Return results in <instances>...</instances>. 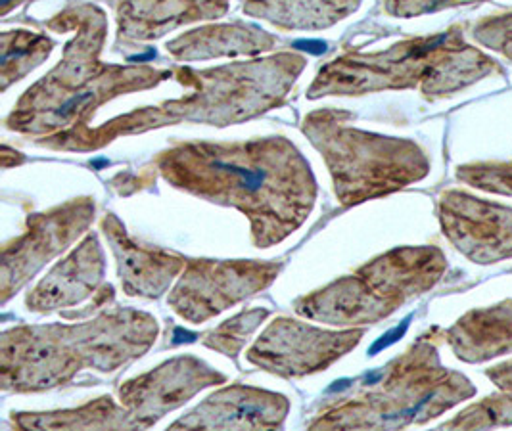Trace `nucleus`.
<instances>
[{"label":"nucleus","instance_id":"9","mask_svg":"<svg viewBox=\"0 0 512 431\" xmlns=\"http://www.w3.org/2000/svg\"><path fill=\"white\" fill-rule=\"evenodd\" d=\"M254 31L231 29V27L202 29V33L181 37L179 41L167 46V50H171L181 58H206V56H219V54L257 52L271 45V37L263 33H254Z\"/></svg>","mask_w":512,"mask_h":431},{"label":"nucleus","instance_id":"8","mask_svg":"<svg viewBox=\"0 0 512 431\" xmlns=\"http://www.w3.org/2000/svg\"><path fill=\"white\" fill-rule=\"evenodd\" d=\"M227 0H137L121 10V31L133 37H156L175 23L211 18L225 12Z\"/></svg>","mask_w":512,"mask_h":431},{"label":"nucleus","instance_id":"1","mask_svg":"<svg viewBox=\"0 0 512 431\" xmlns=\"http://www.w3.org/2000/svg\"><path fill=\"white\" fill-rule=\"evenodd\" d=\"M167 181L236 205L254 225L259 246L280 242L307 217L315 184L302 156L286 140L248 144H183L162 158Z\"/></svg>","mask_w":512,"mask_h":431},{"label":"nucleus","instance_id":"2","mask_svg":"<svg viewBox=\"0 0 512 431\" xmlns=\"http://www.w3.org/2000/svg\"><path fill=\"white\" fill-rule=\"evenodd\" d=\"M336 121H309L313 142L325 152L328 165L334 173L336 192L344 202H359L371 194L399 186L394 175L380 171V161L413 158L403 156L396 142L367 137L353 131H342Z\"/></svg>","mask_w":512,"mask_h":431},{"label":"nucleus","instance_id":"6","mask_svg":"<svg viewBox=\"0 0 512 431\" xmlns=\"http://www.w3.org/2000/svg\"><path fill=\"white\" fill-rule=\"evenodd\" d=\"M286 403L282 397L256 389H227L210 397L208 403L192 412V418L175 426L202 428H271L284 418Z\"/></svg>","mask_w":512,"mask_h":431},{"label":"nucleus","instance_id":"5","mask_svg":"<svg viewBox=\"0 0 512 431\" xmlns=\"http://www.w3.org/2000/svg\"><path fill=\"white\" fill-rule=\"evenodd\" d=\"M213 380H219V376L206 366L181 359L123 387L121 399L129 405L135 424H139V418H146V424H150L154 414L162 416L165 410L179 407L192 393L210 386Z\"/></svg>","mask_w":512,"mask_h":431},{"label":"nucleus","instance_id":"7","mask_svg":"<svg viewBox=\"0 0 512 431\" xmlns=\"http://www.w3.org/2000/svg\"><path fill=\"white\" fill-rule=\"evenodd\" d=\"M91 211H83L81 207L70 213H58L43 217L41 232H31L25 240L18 244V250L14 253V259H4V267L14 263V271L4 274V288L14 280L18 286L24 282L29 274L35 273L50 255L56 251L64 250L75 234L81 232V228L89 223Z\"/></svg>","mask_w":512,"mask_h":431},{"label":"nucleus","instance_id":"12","mask_svg":"<svg viewBox=\"0 0 512 431\" xmlns=\"http://www.w3.org/2000/svg\"><path fill=\"white\" fill-rule=\"evenodd\" d=\"M263 317H265V311H256V313H248V315L236 318L233 322H229L227 326H223L217 334H213L217 338V343H211V345L213 347L217 345V347L233 353V341H236V347H240V343L256 328Z\"/></svg>","mask_w":512,"mask_h":431},{"label":"nucleus","instance_id":"11","mask_svg":"<svg viewBox=\"0 0 512 431\" xmlns=\"http://www.w3.org/2000/svg\"><path fill=\"white\" fill-rule=\"evenodd\" d=\"M14 41H16L14 50L10 46H4L2 66H4V69H8L14 64L16 66L14 77L18 79L24 71L33 68L35 64H39V60L43 56H47L50 43L45 37H37V35H29V33L14 35Z\"/></svg>","mask_w":512,"mask_h":431},{"label":"nucleus","instance_id":"3","mask_svg":"<svg viewBox=\"0 0 512 431\" xmlns=\"http://www.w3.org/2000/svg\"><path fill=\"white\" fill-rule=\"evenodd\" d=\"M275 267L267 265H194L185 276L171 303L188 320H204L227 305L267 286Z\"/></svg>","mask_w":512,"mask_h":431},{"label":"nucleus","instance_id":"4","mask_svg":"<svg viewBox=\"0 0 512 431\" xmlns=\"http://www.w3.org/2000/svg\"><path fill=\"white\" fill-rule=\"evenodd\" d=\"M357 340L359 334H325L302 324L279 320L257 341L250 359L271 366V370L303 374L332 363Z\"/></svg>","mask_w":512,"mask_h":431},{"label":"nucleus","instance_id":"10","mask_svg":"<svg viewBox=\"0 0 512 431\" xmlns=\"http://www.w3.org/2000/svg\"><path fill=\"white\" fill-rule=\"evenodd\" d=\"M123 250V246H117ZM121 257V267H125V286L129 294H162L165 284L179 271L181 263L167 257L154 259L152 253H144L137 248H127ZM121 276V278H123Z\"/></svg>","mask_w":512,"mask_h":431}]
</instances>
